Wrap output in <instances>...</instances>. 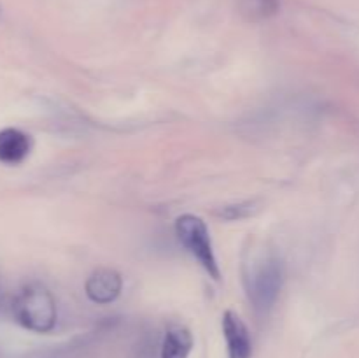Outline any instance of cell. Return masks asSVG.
<instances>
[{
	"label": "cell",
	"instance_id": "1",
	"mask_svg": "<svg viewBox=\"0 0 359 358\" xmlns=\"http://www.w3.org/2000/svg\"><path fill=\"white\" fill-rule=\"evenodd\" d=\"M284 283V267L273 253H259L244 263V286L256 314L272 311Z\"/></svg>",
	"mask_w": 359,
	"mask_h": 358
},
{
	"label": "cell",
	"instance_id": "8",
	"mask_svg": "<svg viewBox=\"0 0 359 358\" xmlns=\"http://www.w3.org/2000/svg\"><path fill=\"white\" fill-rule=\"evenodd\" d=\"M279 11V0H241V13L251 21H262Z\"/></svg>",
	"mask_w": 359,
	"mask_h": 358
},
{
	"label": "cell",
	"instance_id": "6",
	"mask_svg": "<svg viewBox=\"0 0 359 358\" xmlns=\"http://www.w3.org/2000/svg\"><path fill=\"white\" fill-rule=\"evenodd\" d=\"M32 137L18 128H2L0 130V164L4 165H20L27 160L30 154Z\"/></svg>",
	"mask_w": 359,
	"mask_h": 358
},
{
	"label": "cell",
	"instance_id": "7",
	"mask_svg": "<svg viewBox=\"0 0 359 358\" xmlns=\"http://www.w3.org/2000/svg\"><path fill=\"white\" fill-rule=\"evenodd\" d=\"M193 350V336L182 325H170L163 336L160 358H189Z\"/></svg>",
	"mask_w": 359,
	"mask_h": 358
},
{
	"label": "cell",
	"instance_id": "3",
	"mask_svg": "<svg viewBox=\"0 0 359 358\" xmlns=\"http://www.w3.org/2000/svg\"><path fill=\"white\" fill-rule=\"evenodd\" d=\"M175 235H177L179 242L184 246L186 251L203 267V270L214 281H219V263H217L205 221L195 214H182L175 220Z\"/></svg>",
	"mask_w": 359,
	"mask_h": 358
},
{
	"label": "cell",
	"instance_id": "2",
	"mask_svg": "<svg viewBox=\"0 0 359 358\" xmlns=\"http://www.w3.org/2000/svg\"><path fill=\"white\" fill-rule=\"evenodd\" d=\"M13 316L23 329L35 333H48L58 319L56 300L51 291L41 283L21 288L13 300Z\"/></svg>",
	"mask_w": 359,
	"mask_h": 358
},
{
	"label": "cell",
	"instance_id": "5",
	"mask_svg": "<svg viewBox=\"0 0 359 358\" xmlns=\"http://www.w3.org/2000/svg\"><path fill=\"white\" fill-rule=\"evenodd\" d=\"M223 336L226 340L228 358H251L252 339L241 316L233 311L223 314Z\"/></svg>",
	"mask_w": 359,
	"mask_h": 358
},
{
	"label": "cell",
	"instance_id": "4",
	"mask_svg": "<svg viewBox=\"0 0 359 358\" xmlns=\"http://www.w3.org/2000/svg\"><path fill=\"white\" fill-rule=\"evenodd\" d=\"M123 277L114 269H97L84 284L88 298L98 305H107L121 295Z\"/></svg>",
	"mask_w": 359,
	"mask_h": 358
},
{
	"label": "cell",
	"instance_id": "9",
	"mask_svg": "<svg viewBox=\"0 0 359 358\" xmlns=\"http://www.w3.org/2000/svg\"><path fill=\"white\" fill-rule=\"evenodd\" d=\"M255 202H242V204H233V206H224L223 209L217 211L221 218L224 220H244V218L251 216L255 213Z\"/></svg>",
	"mask_w": 359,
	"mask_h": 358
}]
</instances>
